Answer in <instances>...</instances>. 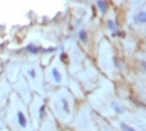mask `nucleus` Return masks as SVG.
<instances>
[{
	"label": "nucleus",
	"mask_w": 146,
	"mask_h": 131,
	"mask_svg": "<svg viewBox=\"0 0 146 131\" xmlns=\"http://www.w3.org/2000/svg\"><path fill=\"white\" fill-rule=\"evenodd\" d=\"M135 23H137V24H144V23H146V14H145V11H140L139 14L135 15Z\"/></svg>",
	"instance_id": "2"
},
{
	"label": "nucleus",
	"mask_w": 146,
	"mask_h": 131,
	"mask_svg": "<svg viewBox=\"0 0 146 131\" xmlns=\"http://www.w3.org/2000/svg\"><path fill=\"white\" fill-rule=\"evenodd\" d=\"M44 109H45L44 106H42L41 109H40V117H42V114H44Z\"/></svg>",
	"instance_id": "14"
},
{
	"label": "nucleus",
	"mask_w": 146,
	"mask_h": 131,
	"mask_svg": "<svg viewBox=\"0 0 146 131\" xmlns=\"http://www.w3.org/2000/svg\"><path fill=\"white\" fill-rule=\"evenodd\" d=\"M45 51H46V53H52V51H56V48H48V49H45Z\"/></svg>",
	"instance_id": "13"
},
{
	"label": "nucleus",
	"mask_w": 146,
	"mask_h": 131,
	"mask_svg": "<svg viewBox=\"0 0 146 131\" xmlns=\"http://www.w3.org/2000/svg\"><path fill=\"white\" fill-rule=\"evenodd\" d=\"M108 26L109 28H110L111 30H116V24L114 21H112V20H108Z\"/></svg>",
	"instance_id": "10"
},
{
	"label": "nucleus",
	"mask_w": 146,
	"mask_h": 131,
	"mask_svg": "<svg viewBox=\"0 0 146 131\" xmlns=\"http://www.w3.org/2000/svg\"><path fill=\"white\" fill-rule=\"evenodd\" d=\"M79 39H80L82 43H86V40H88V33H86L85 30H80V31H79Z\"/></svg>",
	"instance_id": "6"
},
{
	"label": "nucleus",
	"mask_w": 146,
	"mask_h": 131,
	"mask_svg": "<svg viewBox=\"0 0 146 131\" xmlns=\"http://www.w3.org/2000/svg\"><path fill=\"white\" fill-rule=\"evenodd\" d=\"M26 50H28L30 54H33V55H36V54H39V51H40V48L33 45V44H29V45L26 46Z\"/></svg>",
	"instance_id": "4"
},
{
	"label": "nucleus",
	"mask_w": 146,
	"mask_h": 131,
	"mask_svg": "<svg viewBox=\"0 0 146 131\" xmlns=\"http://www.w3.org/2000/svg\"><path fill=\"white\" fill-rule=\"evenodd\" d=\"M51 74H52V78H54V81L55 82H61V74L60 72H59V70L58 69H56V68H54V69H52L51 70Z\"/></svg>",
	"instance_id": "3"
},
{
	"label": "nucleus",
	"mask_w": 146,
	"mask_h": 131,
	"mask_svg": "<svg viewBox=\"0 0 146 131\" xmlns=\"http://www.w3.org/2000/svg\"><path fill=\"white\" fill-rule=\"evenodd\" d=\"M96 5H98V8L100 9V11L102 13V14H105V13L108 11L109 4L106 1H98V3H96Z\"/></svg>",
	"instance_id": "5"
},
{
	"label": "nucleus",
	"mask_w": 146,
	"mask_h": 131,
	"mask_svg": "<svg viewBox=\"0 0 146 131\" xmlns=\"http://www.w3.org/2000/svg\"><path fill=\"white\" fill-rule=\"evenodd\" d=\"M121 129H122V131H136L135 129H132L131 126L126 125V124H121Z\"/></svg>",
	"instance_id": "9"
},
{
	"label": "nucleus",
	"mask_w": 146,
	"mask_h": 131,
	"mask_svg": "<svg viewBox=\"0 0 146 131\" xmlns=\"http://www.w3.org/2000/svg\"><path fill=\"white\" fill-rule=\"evenodd\" d=\"M112 107H114V110H115L116 112H119V114H121V112H124V111H125V110L122 109L121 106H119L116 102H112Z\"/></svg>",
	"instance_id": "8"
},
{
	"label": "nucleus",
	"mask_w": 146,
	"mask_h": 131,
	"mask_svg": "<svg viewBox=\"0 0 146 131\" xmlns=\"http://www.w3.org/2000/svg\"><path fill=\"white\" fill-rule=\"evenodd\" d=\"M18 122H19V125H20L23 129H25L26 125H28L26 117H25V115H24V114H23L21 111H18Z\"/></svg>",
	"instance_id": "1"
},
{
	"label": "nucleus",
	"mask_w": 146,
	"mask_h": 131,
	"mask_svg": "<svg viewBox=\"0 0 146 131\" xmlns=\"http://www.w3.org/2000/svg\"><path fill=\"white\" fill-rule=\"evenodd\" d=\"M66 58H68V55H66V54H61L60 59H61V61H62V63H65V61H66Z\"/></svg>",
	"instance_id": "12"
},
{
	"label": "nucleus",
	"mask_w": 146,
	"mask_h": 131,
	"mask_svg": "<svg viewBox=\"0 0 146 131\" xmlns=\"http://www.w3.org/2000/svg\"><path fill=\"white\" fill-rule=\"evenodd\" d=\"M29 75H30L33 79H35V76H36V72H35V70H33V69H31L30 71H29Z\"/></svg>",
	"instance_id": "11"
},
{
	"label": "nucleus",
	"mask_w": 146,
	"mask_h": 131,
	"mask_svg": "<svg viewBox=\"0 0 146 131\" xmlns=\"http://www.w3.org/2000/svg\"><path fill=\"white\" fill-rule=\"evenodd\" d=\"M61 104H62V109H64L65 112H70V106H69V102L66 99H61Z\"/></svg>",
	"instance_id": "7"
}]
</instances>
